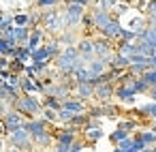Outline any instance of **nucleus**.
<instances>
[{
  "mask_svg": "<svg viewBox=\"0 0 156 152\" xmlns=\"http://www.w3.org/2000/svg\"><path fill=\"white\" fill-rule=\"evenodd\" d=\"M13 109H17L22 116H28V118H34L37 114H41L43 111V105L39 103V99L37 96H32V94H22V96H17L15 101H13V105H11Z\"/></svg>",
  "mask_w": 156,
  "mask_h": 152,
  "instance_id": "obj_1",
  "label": "nucleus"
},
{
  "mask_svg": "<svg viewBox=\"0 0 156 152\" xmlns=\"http://www.w3.org/2000/svg\"><path fill=\"white\" fill-rule=\"evenodd\" d=\"M9 141H11V146H15V148H20V150H28V148L34 143L30 131H26L24 126L11 131V133H9Z\"/></svg>",
  "mask_w": 156,
  "mask_h": 152,
  "instance_id": "obj_2",
  "label": "nucleus"
},
{
  "mask_svg": "<svg viewBox=\"0 0 156 152\" xmlns=\"http://www.w3.org/2000/svg\"><path fill=\"white\" fill-rule=\"evenodd\" d=\"M64 13H66V22H69V28H75L81 24L83 15H86V7L77 5V2H69L64 7Z\"/></svg>",
  "mask_w": 156,
  "mask_h": 152,
  "instance_id": "obj_3",
  "label": "nucleus"
},
{
  "mask_svg": "<svg viewBox=\"0 0 156 152\" xmlns=\"http://www.w3.org/2000/svg\"><path fill=\"white\" fill-rule=\"evenodd\" d=\"M113 41L111 39H107V37H103L101 34V39H94V56L96 58H105L107 62H109V58L113 56V45H111Z\"/></svg>",
  "mask_w": 156,
  "mask_h": 152,
  "instance_id": "obj_4",
  "label": "nucleus"
},
{
  "mask_svg": "<svg viewBox=\"0 0 156 152\" xmlns=\"http://www.w3.org/2000/svg\"><path fill=\"white\" fill-rule=\"evenodd\" d=\"M90 13H92V20H94V28H96L98 32L113 20L111 11H105V9H98V7H94V11H90Z\"/></svg>",
  "mask_w": 156,
  "mask_h": 152,
  "instance_id": "obj_5",
  "label": "nucleus"
},
{
  "mask_svg": "<svg viewBox=\"0 0 156 152\" xmlns=\"http://www.w3.org/2000/svg\"><path fill=\"white\" fill-rule=\"evenodd\" d=\"M111 96H115V88L111 81H105V84H98L96 90H94V99L101 101V103H107Z\"/></svg>",
  "mask_w": 156,
  "mask_h": 152,
  "instance_id": "obj_6",
  "label": "nucleus"
},
{
  "mask_svg": "<svg viewBox=\"0 0 156 152\" xmlns=\"http://www.w3.org/2000/svg\"><path fill=\"white\" fill-rule=\"evenodd\" d=\"M5 122H7L9 133H11V131H15V128H20V126H24V122H26V120H24V116H22L17 109H13V107H11V109L5 114Z\"/></svg>",
  "mask_w": 156,
  "mask_h": 152,
  "instance_id": "obj_7",
  "label": "nucleus"
},
{
  "mask_svg": "<svg viewBox=\"0 0 156 152\" xmlns=\"http://www.w3.org/2000/svg\"><path fill=\"white\" fill-rule=\"evenodd\" d=\"M88 71H90V75H92V77L103 75V73H107V71H109V62H107L105 58H92V60L88 62Z\"/></svg>",
  "mask_w": 156,
  "mask_h": 152,
  "instance_id": "obj_8",
  "label": "nucleus"
},
{
  "mask_svg": "<svg viewBox=\"0 0 156 152\" xmlns=\"http://www.w3.org/2000/svg\"><path fill=\"white\" fill-rule=\"evenodd\" d=\"M94 90H96V86H94V84H90V81L75 84V96H77V99H81V101L94 99Z\"/></svg>",
  "mask_w": 156,
  "mask_h": 152,
  "instance_id": "obj_9",
  "label": "nucleus"
},
{
  "mask_svg": "<svg viewBox=\"0 0 156 152\" xmlns=\"http://www.w3.org/2000/svg\"><path fill=\"white\" fill-rule=\"evenodd\" d=\"M43 26H37V28H32V32H30V39H28V49L30 52H34V49H39L41 45H43V41H45V32L41 30Z\"/></svg>",
  "mask_w": 156,
  "mask_h": 152,
  "instance_id": "obj_10",
  "label": "nucleus"
},
{
  "mask_svg": "<svg viewBox=\"0 0 156 152\" xmlns=\"http://www.w3.org/2000/svg\"><path fill=\"white\" fill-rule=\"evenodd\" d=\"M77 49H79V54L90 62L92 58H96L94 56V41H90V39H79L77 41Z\"/></svg>",
  "mask_w": 156,
  "mask_h": 152,
  "instance_id": "obj_11",
  "label": "nucleus"
},
{
  "mask_svg": "<svg viewBox=\"0 0 156 152\" xmlns=\"http://www.w3.org/2000/svg\"><path fill=\"white\" fill-rule=\"evenodd\" d=\"M115 96H118V101L133 103V101H135V96H137V92H135L128 84H120V86L115 88Z\"/></svg>",
  "mask_w": 156,
  "mask_h": 152,
  "instance_id": "obj_12",
  "label": "nucleus"
},
{
  "mask_svg": "<svg viewBox=\"0 0 156 152\" xmlns=\"http://www.w3.org/2000/svg\"><path fill=\"white\" fill-rule=\"evenodd\" d=\"M120 30H122V24L113 17V20H111V22L101 30V34H103V37H107V39H111V41H115V39L120 37Z\"/></svg>",
  "mask_w": 156,
  "mask_h": 152,
  "instance_id": "obj_13",
  "label": "nucleus"
},
{
  "mask_svg": "<svg viewBox=\"0 0 156 152\" xmlns=\"http://www.w3.org/2000/svg\"><path fill=\"white\" fill-rule=\"evenodd\" d=\"M20 88H22V94H32V92H41V84H39V79H32V77H22V84H20Z\"/></svg>",
  "mask_w": 156,
  "mask_h": 152,
  "instance_id": "obj_14",
  "label": "nucleus"
},
{
  "mask_svg": "<svg viewBox=\"0 0 156 152\" xmlns=\"http://www.w3.org/2000/svg\"><path fill=\"white\" fill-rule=\"evenodd\" d=\"M62 107L69 109V111H73V114H83V111H88V107H86V103H83L81 99H66V101H62Z\"/></svg>",
  "mask_w": 156,
  "mask_h": 152,
  "instance_id": "obj_15",
  "label": "nucleus"
},
{
  "mask_svg": "<svg viewBox=\"0 0 156 152\" xmlns=\"http://www.w3.org/2000/svg\"><path fill=\"white\" fill-rule=\"evenodd\" d=\"M30 32H32L30 26H15V41H17V45H26L28 39H30Z\"/></svg>",
  "mask_w": 156,
  "mask_h": 152,
  "instance_id": "obj_16",
  "label": "nucleus"
},
{
  "mask_svg": "<svg viewBox=\"0 0 156 152\" xmlns=\"http://www.w3.org/2000/svg\"><path fill=\"white\" fill-rule=\"evenodd\" d=\"M58 41H60V45H66V47H69V45H77V41H79V39L75 37L73 28H66V30L58 37Z\"/></svg>",
  "mask_w": 156,
  "mask_h": 152,
  "instance_id": "obj_17",
  "label": "nucleus"
},
{
  "mask_svg": "<svg viewBox=\"0 0 156 152\" xmlns=\"http://www.w3.org/2000/svg\"><path fill=\"white\" fill-rule=\"evenodd\" d=\"M32 141H34V143H39V146H49V143L54 141V137H51V135H49V131L45 128V131L34 133V135H32Z\"/></svg>",
  "mask_w": 156,
  "mask_h": 152,
  "instance_id": "obj_18",
  "label": "nucleus"
},
{
  "mask_svg": "<svg viewBox=\"0 0 156 152\" xmlns=\"http://www.w3.org/2000/svg\"><path fill=\"white\" fill-rule=\"evenodd\" d=\"M41 60H51V56H49V52H47V47H45V43L39 47V49H34L32 52V62H41Z\"/></svg>",
  "mask_w": 156,
  "mask_h": 152,
  "instance_id": "obj_19",
  "label": "nucleus"
},
{
  "mask_svg": "<svg viewBox=\"0 0 156 152\" xmlns=\"http://www.w3.org/2000/svg\"><path fill=\"white\" fill-rule=\"evenodd\" d=\"M128 137H130V133H128V131H122V128H115V131L109 135V139H111V143H113V146L122 143V141H124V139H128Z\"/></svg>",
  "mask_w": 156,
  "mask_h": 152,
  "instance_id": "obj_20",
  "label": "nucleus"
},
{
  "mask_svg": "<svg viewBox=\"0 0 156 152\" xmlns=\"http://www.w3.org/2000/svg\"><path fill=\"white\" fill-rule=\"evenodd\" d=\"M137 135H139V137H141L150 148H152V146H156V133H154L152 128H150V131H139Z\"/></svg>",
  "mask_w": 156,
  "mask_h": 152,
  "instance_id": "obj_21",
  "label": "nucleus"
},
{
  "mask_svg": "<svg viewBox=\"0 0 156 152\" xmlns=\"http://www.w3.org/2000/svg\"><path fill=\"white\" fill-rule=\"evenodd\" d=\"M13 24L15 26H30V13H17V15H13Z\"/></svg>",
  "mask_w": 156,
  "mask_h": 152,
  "instance_id": "obj_22",
  "label": "nucleus"
},
{
  "mask_svg": "<svg viewBox=\"0 0 156 152\" xmlns=\"http://www.w3.org/2000/svg\"><path fill=\"white\" fill-rule=\"evenodd\" d=\"M73 111H69V109H64V107H60L58 109V122H62V124H69L71 120H73Z\"/></svg>",
  "mask_w": 156,
  "mask_h": 152,
  "instance_id": "obj_23",
  "label": "nucleus"
},
{
  "mask_svg": "<svg viewBox=\"0 0 156 152\" xmlns=\"http://www.w3.org/2000/svg\"><path fill=\"white\" fill-rule=\"evenodd\" d=\"M43 118L47 122H58V109H51V107H43Z\"/></svg>",
  "mask_w": 156,
  "mask_h": 152,
  "instance_id": "obj_24",
  "label": "nucleus"
},
{
  "mask_svg": "<svg viewBox=\"0 0 156 152\" xmlns=\"http://www.w3.org/2000/svg\"><path fill=\"white\" fill-rule=\"evenodd\" d=\"M141 77H143V81H145L150 88H152V86H156V69H147Z\"/></svg>",
  "mask_w": 156,
  "mask_h": 152,
  "instance_id": "obj_25",
  "label": "nucleus"
},
{
  "mask_svg": "<svg viewBox=\"0 0 156 152\" xmlns=\"http://www.w3.org/2000/svg\"><path fill=\"white\" fill-rule=\"evenodd\" d=\"M11 52H13V45L5 37H0V56H11Z\"/></svg>",
  "mask_w": 156,
  "mask_h": 152,
  "instance_id": "obj_26",
  "label": "nucleus"
},
{
  "mask_svg": "<svg viewBox=\"0 0 156 152\" xmlns=\"http://www.w3.org/2000/svg\"><path fill=\"white\" fill-rule=\"evenodd\" d=\"M79 26H83V30H88V32H90V30H96V28H94V20H92V13H86Z\"/></svg>",
  "mask_w": 156,
  "mask_h": 152,
  "instance_id": "obj_27",
  "label": "nucleus"
},
{
  "mask_svg": "<svg viewBox=\"0 0 156 152\" xmlns=\"http://www.w3.org/2000/svg\"><path fill=\"white\" fill-rule=\"evenodd\" d=\"M115 5H118V0H96V7L98 9H105V11L115 9Z\"/></svg>",
  "mask_w": 156,
  "mask_h": 152,
  "instance_id": "obj_28",
  "label": "nucleus"
},
{
  "mask_svg": "<svg viewBox=\"0 0 156 152\" xmlns=\"http://www.w3.org/2000/svg\"><path fill=\"white\" fill-rule=\"evenodd\" d=\"M60 0H37V7L39 9H49V7H56Z\"/></svg>",
  "mask_w": 156,
  "mask_h": 152,
  "instance_id": "obj_29",
  "label": "nucleus"
},
{
  "mask_svg": "<svg viewBox=\"0 0 156 152\" xmlns=\"http://www.w3.org/2000/svg\"><path fill=\"white\" fill-rule=\"evenodd\" d=\"M135 126H137V122H135V120H124V122H120V124H118V128H122V131H128V133H130Z\"/></svg>",
  "mask_w": 156,
  "mask_h": 152,
  "instance_id": "obj_30",
  "label": "nucleus"
},
{
  "mask_svg": "<svg viewBox=\"0 0 156 152\" xmlns=\"http://www.w3.org/2000/svg\"><path fill=\"white\" fill-rule=\"evenodd\" d=\"M9 64H11L9 56H0V73H2V71H7V69H9Z\"/></svg>",
  "mask_w": 156,
  "mask_h": 152,
  "instance_id": "obj_31",
  "label": "nucleus"
},
{
  "mask_svg": "<svg viewBox=\"0 0 156 152\" xmlns=\"http://www.w3.org/2000/svg\"><path fill=\"white\" fill-rule=\"evenodd\" d=\"M9 133V126H7V122H5V118H0V137H5Z\"/></svg>",
  "mask_w": 156,
  "mask_h": 152,
  "instance_id": "obj_32",
  "label": "nucleus"
},
{
  "mask_svg": "<svg viewBox=\"0 0 156 152\" xmlns=\"http://www.w3.org/2000/svg\"><path fill=\"white\" fill-rule=\"evenodd\" d=\"M64 2H66V5H69V2H77V5H81V7H90L92 0H64Z\"/></svg>",
  "mask_w": 156,
  "mask_h": 152,
  "instance_id": "obj_33",
  "label": "nucleus"
},
{
  "mask_svg": "<svg viewBox=\"0 0 156 152\" xmlns=\"http://www.w3.org/2000/svg\"><path fill=\"white\" fill-rule=\"evenodd\" d=\"M147 94L152 96V101H156V86H152V88L147 90Z\"/></svg>",
  "mask_w": 156,
  "mask_h": 152,
  "instance_id": "obj_34",
  "label": "nucleus"
},
{
  "mask_svg": "<svg viewBox=\"0 0 156 152\" xmlns=\"http://www.w3.org/2000/svg\"><path fill=\"white\" fill-rule=\"evenodd\" d=\"M111 152H126V150H124V148H120V146H115V148H113Z\"/></svg>",
  "mask_w": 156,
  "mask_h": 152,
  "instance_id": "obj_35",
  "label": "nucleus"
},
{
  "mask_svg": "<svg viewBox=\"0 0 156 152\" xmlns=\"http://www.w3.org/2000/svg\"><path fill=\"white\" fill-rule=\"evenodd\" d=\"M2 22H5V15H2V13H0V26H2Z\"/></svg>",
  "mask_w": 156,
  "mask_h": 152,
  "instance_id": "obj_36",
  "label": "nucleus"
},
{
  "mask_svg": "<svg viewBox=\"0 0 156 152\" xmlns=\"http://www.w3.org/2000/svg\"><path fill=\"white\" fill-rule=\"evenodd\" d=\"M141 152H154V150H152V148H145V150H141Z\"/></svg>",
  "mask_w": 156,
  "mask_h": 152,
  "instance_id": "obj_37",
  "label": "nucleus"
},
{
  "mask_svg": "<svg viewBox=\"0 0 156 152\" xmlns=\"http://www.w3.org/2000/svg\"><path fill=\"white\" fill-rule=\"evenodd\" d=\"M2 84H5V77H2V75H0V86H2Z\"/></svg>",
  "mask_w": 156,
  "mask_h": 152,
  "instance_id": "obj_38",
  "label": "nucleus"
},
{
  "mask_svg": "<svg viewBox=\"0 0 156 152\" xmlns=\"http://www.w3.org/2000/svg\"><path fill=\"white\" fill-rule=\"evenodd\" d=\"M152 131H154V133H156V122H154V124H152Z\"/></svg>",
  "mask_w": 156,
  "mask_h": 152,
  "instance_id": "obj_39",
  "label": "nucleus"
}]
</instances>
